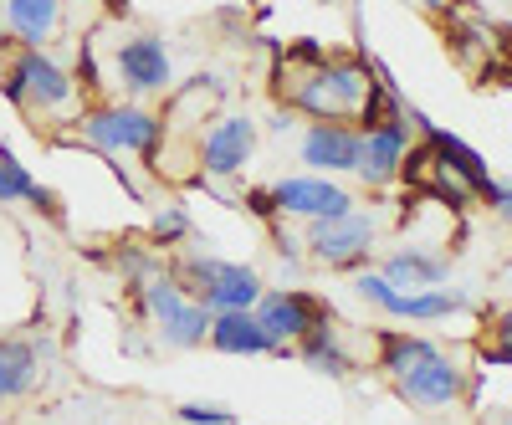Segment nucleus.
Returning <instances> with one entry per match:
<instances>
[{"label": "nucleus", "instance_id": "nucleus-1", "mask_svg": "<svg viewBox=\"0 0 512 425\" xmlns=\"http://www.w3.org/2000/svg\"><path fill=\"white\" fill-rule=\"evenodd\" d=\"M369 98H374V77L364 67L318 57V67L303 72V82L287 93V108L308 113V118H333V123L354 118L359 123V113L369 108Z\"/></svg>", "mask_w": 512, "mask_h": 425}, {"label": "nucleus", "instance_id": "nucleus-2", "mask_svg": "<svg viewBox=\"0 0 512 425\" xmlns=\"http://www.w3.org/2000/svg\"><path fill=\"white\" fill-rule=\"evenodd\" d=\"M144 313H149L164 349H205L210 318H216L205 303H195V297L180 287L175 272H154L144 282Z\"/></svg>", "mask_w": 512, "mask_h": 425}, {"label": "nucleus", "instance_id": "nucleus-3", "mask_svg": "<svg viewBox=\"0 0 512 425\" xmlns=\"http://www.w3.org/2000/svg\"><path fill=\"white\" fill-rule=\"evenodd\" d=\"M0 93H6V103L21 108V113H57V108L72 103L77 82L67 77L62 62H52L41 47H21V52H11V62H6Z\"/></svg>", "mask_w": 512, "mask_h": 425}, {"label": "nucleus", "instance_id": "nucleus-4", "mask_svg": "<svg viewBox=\"0 0 512 425\" xmlns=\"http://www.w3.org/2000/svg\"><path fill=\"white\" fill-rule=\"evenodd\" d=\"M180 287L205 303L210 313H231V308H256V297L267 292L262 272L246 267V262H221V257H185L175 267Z\"/></svg>", "mask_w": 512, "mask_h": 425}, {"label": "nucleus", "instance_id": "nucleus-5", "mask_svg": "<svg viewBox=\"0 0 512 425\" xmlns=\"http://www.w3.org/2000/svg\"><path fill=\"white\" fill-rule=\"evenodd\" d=\"M77 129L98 154H159L164 118L139 103H103L93 113H82Z\"/></svg>", "mask_w": 512, "mask_h": 425}, {"label": "nucleus", "instance_id": "nucleus-6", "mask_svg": "<svg viewBox=\"0 0 512 425\" xmlns=\"http://www.w3.org/2000/svg\"><path fill=\"white\" fill-rule=\"evenodd\" d=\"M374 216H364V210H344V216H323V221H308V236H303V251L328 267V272H354L369 262V251H374Z\"/></svg>", "mask_w": 512, "mask_h": 425}, {"label": "nucleus", "instance_id": "nucleus-7", "mask_svg": "<svg viewBox=\"0 0 512 425\" xmlns=\"http://www.w3.org/2000/svg\"><path fill=\"white\" fill-rule=\"evenodd\" d=\"M256 323H262V333H267V344H272V354H287V349H297V338H308L323 318H328V308L318 303L313 292H303V287H282V292H262L256 297Z\"/></svg>", "mask_w": 512, "mask_h": 425}, {"label": "nucleus", "instance_id": "nucleus-8", "mask_svg": "<svg viewBox=\"0 0 512 425\" xmlns=\"http://www.w3.org/2000/svg\"><path fill=\"white\" fill-rule=\"evenodd\" d=\"M113 77L123 82L128 98H154V93H169L175 62H169V47L154 31H134L113 47Z\"/></svg>", "mask_w": 512, "mask_h": 425}, {"label": "nucleus", "instance_id": "nucleus-9", "mask_svg": "<svg viewBox=\"0 0 512 425\" xmlns=\"http://www.w3.org/2000/svg\"><path fill=\"white\" fill-rule=\"evenodd\" d=\"M303 164L313 175H359L364 159V129L359 123H333V118H313L303 129V144H297Z\"/></svg>", "mask_w": 512, "mask_h": 425}, {"label": "nucleus", "instance_id": "nucleus-10", "mask_svg": "<svg viewBox=\"0 0 512 425\" xmlns=\"http://www.w3.org/2000/svg\"><path fill=\"white\" fill-rule=\"evenodd\" d=\"M195 159H200V175H210V180H231V175H241V169L256 159V118H246V113H226L216 129H205V134H200Z\"/></svg>", "mask_w": 512, "mask_h": 425}, {"label": "nucleus", "instance_id": "nucleus-11", "mask_svg": "<svg viewBox=\"0 0 512 425\" xmlns=\"http://www.w3.org/2000/svg\"><path fill=\"white\" fill-rule=\"evenodd\" d=\"M267 195H272L277 216H292V221H323V216H344V210H354V195L344 185H333L328 175H287Z\"/></svg>", "mask_w": 512, "mask_h": 425}, {"label": "nucleus", "instance_id": "nucleus-12", "mask_svg": "<svg viewBox=\"0 0 512 425\" xmlns=\"http://www.w3.org/2000/svg\"><path fill=\"white\" fill-rule=\"evenodd\" d=\"M405 159H410V129H405V113L379 118L374 129H364V159H359V180L384 190L405 175Z\"/></svg>", "mask_w": 512, "mask_h": 425}, {"label": "nucleus", "instance_id": "nucleus-13", "mask_svg": "<svg viewBox=\"0 0 512 425\" xmlns=\"http://www.w3.org/2000/svg\"><path fill=\"white\" fill-rule=\"evenodd\" d=\"M395 390H400V400L415 405V410H451V405L466 400V374H461V364L441 349L436 359H425L415 374H405Z\"/></svg>", "mask_w": 512, "mask_h": 425}, {"label": "nucleus", "instance_id": "nucleus-14", "mask_svg": "<svg viewBox=\"0 0 512 425\" xmlns=\"http://www.w3.org/2000/svg\"><path fill=\"white\" fill-rule=\"evenodd\" d=\"M216 354H231V359H256V354H272L262 323H256L251 308H231V313H216L210 318V338H205Z\"/></svg>", "mask_w": 512, "mask_h": 425}, {"label": "nucleus", "instance_id": "nucleus-15", "mask_svg": "<svg viewBox=\"0 0 512 425\" xmlns=\"http://www.w3.org/2000/svg\"><path fill=\"white\" fill-rule=\"evenodd\" d=\"M6 26L21 47H47L62 31V0H6Z\"/></svg>", "mask_w": 512, "mask_h": 425}, {"label": "nucleus", "instance_id": "nucleus-16", "mask_svg": "<svg viewBox=\"0 0 512 425\" xmlns=\"http://www.w3.org/2000/svg\"><path fill=\"white\" fill-rule=\"evenodd\" d=\"M36 374H41V354L31 338H0V405L31 395Z\"/></svg>", "mask_w": 512, "mask_h": 425}, {"label": "nucleus", "instance_id": "nucleus-17", "mask_svg": "<svg viewBox=\"0 0 512 425\" xmlns=\"http://www.w3.org/2000/svg\"><path fill=\"white\" fill-rule=\"evenodd\" d=\"M384 277H390L400 292H420V287H441L446 282V257L436 251H420V246H400L384 257Z\"/></svg>", "mask_w": 512, "mask_h": 425}, {"label": "nucleus", "instance_id": "nucleus-18", "mask_svg": "<svg viewBox=\"0 0 512 425\" xmlns=\"http://www.w3.org/2000/svg\"><path fill=\"white\" fill-rule=\"evenodd\" d=\"M292 354L303 359L313 374H328V379H349V374H354V359L344 354V344H338L333 318H323L308 338H297V349H292Z\"/></svg>", "mask_w": 512, "mask_h": 425}, {"label": "nucleus", "instance_id": "nucleus-19", "mask_svg": "<svg viewBox=\"0 0 512 425\" xmlns=\"http://www.w3.org/2000/svg\"><path fill=\"white\" fill-rule=\"evenodd\" d=\"M436 354H441V344H431V338H420V333H379V374H390L395 385Z\"/></svg>", "mask_w": 512, "mask_h": 425}, {"label": "nucleus", "instance_id": "nucleus-20", "mask_svg": "<svg viewBox=\"0 0 512 425\" xmlns=\"http://www.w3.org/2000/svg\"><path fill=\"white\" fill-rule=\"evenodd\" d=\"M466 308V292L461 287H420V292H400L390 318H405V323H436V318H451Z\"/></svg>", "mask_w": 512, "mask_h": 425}, {"label": "nucleus", "instance_id": "nucleus-21", "mask_svg": "<svg viewBox=\"0 0 512 425\" xmlns=\"http://www.w3.org/2000/svg\"><path fill=\"white\" fill-rule=\"evenodd\" d=\"M425 139H431V149L451 164V169H461L466 180H472L482 195H487V185H492V169L482 164V154L472 149V144H461L456 134H446V129H431V123H425Z\"/></svg>", "mask_w": 512, "mask_h": 425}, {"label": "nucleus", "instance_id": "nucleus-22", "mask_svg": "<svg viewBox=\"0 0 512 425\" xmlns=\"http://www.w3.org/2000/svg\"><path fill=\"white\" fill-rule=\"evenodd\" d=\"M41 200H47V190L31 180V169L11 149H0V205H41Z\"/></svg>", "mask_w": 512, "mask_h": 425}, {"label": "nucleus", "instance_id": "nucleus-23", "mask_svg": "<svg viewBox=\"0 0 512 425\" xmlns=\"http://www.w3.org/2000/svg\"><path fill=\"white\" fill-rule=\"evenodd\" d=\"M149 231H154V241H159V246H185L195 226H190V210H185V205H164L159 216H154V226H149Z\"/></svg>", "mask_w": 512, "mask_h": 425}, {"label": "nucleus", "instance_id": "nucleus-24", "mask_svg": "<svg viewBox=\"0 0 512 425\" xmlns=\"http://www.w3.org/2000/svg\"><path fill=\"white\" fill-rule=\"evenodd\" d=\"M354 292L364 297L369 308H379L384 318H390V308H395V297H400V287H395L390 277H384V272H359V277H354Z\"/></svg>", "mask_w": 512, "mask_h": 425}, {"label": "nucleus", "instance_id": "nucleus-25", "mask_svg": "<svg viewBox=\"0 0 512 425\" xmlns=\"http://www.w3.org/2000/svg\"><path fill=\"white\" fill-rule=\"evenodd\" d=\"M180 420L185 425H236V410H226V405H180Z\"/></svg>", "mask_w": 512, "mask_h": 425}, {"label": "nucleus", "instance_id": "nucleus-26", "mask_svg": "<svg viewBox=\"0 0 512 425\" xmlns=\"http://www.w3.org/2000/svg\"><path fill=\"white\" fill-rule=\"evenodd\" d=\"M482 200H487V205L497 210V216H502V221H512V185H502V180H492Z\"/></svg>", "mask_w": 512, "mask_h": 425}, {"label": "nucleus", "instance_id": "nucleus-27", "mask_svg": "<svg viewBox=\"0 0 512 425\" xmlns=\"http://www.w3.org/2000/svg\"><path fill=\"white\" fill-rule=\"evenodd\" d=\"M0 6H6V0H0Z\"/></svg>", "mask_w": 512, "mask_h": 425}]
</instances>
